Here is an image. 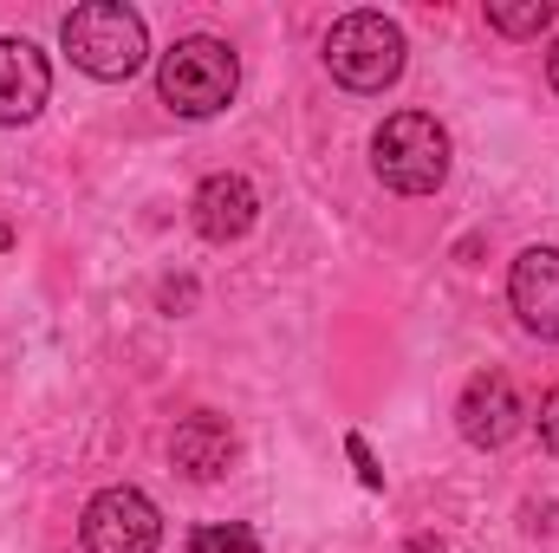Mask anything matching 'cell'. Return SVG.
<instances>
[{
    "instance_id": "6da1fadb",
    "label": "cell",
    "mask_w": 559,
    "mask_h": 553,
    "mask_svg": "<svg viewBox=\"0 0 559 553\" xmlns=\"http://www.w3.org/2000/svg\"><path fill=\"white\" fill-rule=\"evenodd\" d=\"M235 85H241V59L222 39H209V33L176 39L156 59V92H163V105L176 118H215V111H228Z\"/></svg>"
},
{
    "instance_id": "7a4b0ae2",
    "label": "cell",
    "mask_w": 559,
    "mask_h": 553,
    "mask_svg": "<svg viewBox=\"0 0 559 553\" xmlns=\"http://www.w3.org/2000/svg\"><path fill=\"white\" fill-rule=\"evenodd\" d=\"M59 39H66L72 66L92 72V79H131L143 59H150L143 13L124 7V0H85V7H72L66 26H59Z\"/></svg>"
},
{
    "instance_id": "3957f363",
    "label": "cell",
    "mask_w": 559,
    "mask_h": 553,
    "mask_svg": "<svg viewBox=\"0 0 559 553\" xmlns=\"http://www.w3.org/2000/svg\"><path fill=\"white\" fill-rule=\"evenodd\" d=\"M371 169L397 196H429L449 183V131L429 111H397L371 138Z\"/></svg>"
},
{
    "instance_id": "277c9868",
    "label": "cell",
    "mask_w": 559,
    "mask_h": 553,
    "mask_svg": "<svg viewBox=\"0 0 559 553\" xmlns=\"http://www.w3.org/2000/svg\"><path fill=\"white\" fill-rule=\"evenodd\" d=\"M404 52H411L404 46V26L384 20V13H345L325 33V72L345 92H384V85H397Z\"/></svg>"
},
{
    "instance_id": "5b68a950",
    "label": "cell",
    "mask_w": 559,
    "mask_h": 553,
    "mask_svg": "<svg viewBox=\"0 0 559 553\" xmlns=\"http://www.w3.org/2000/svg\"><path fill=\"white\" fill-rule=\"evenodd\" d=\"M79 541H85V553H156L163 515L143 489H105V495L85 502Z\"/></svg>"
},
{
    "instance_id": "8992f818",
    "label": "cell",
    "mask_w": 559,
    "mask_h": 553,
    "mask_svg": "<svg viewBox=\"0 0 559 553\" xmlns=\"http://www.w3.org/2000/svg\"><path fill=\"white\" fill-rule=\"evenodd\" d=\"M521 391H514V378L508 372H475L468 385H462V404H455V423H462V436L475 443V449H501L514 430H521Z\"/></svg>"
},
{
    "instance_id": "52a82bcc",
    "label": "cell",
    "mask_w": 559,
    "mask_h": 553,
    "mask_svg": "<svg viewBox=\"0 0 559 553\" xmlns=\"http://www.w3.org/2000/svg\"><path fill=\"white\" fill-rule=\"evenodd\" d=\"M235 456H241V436H235V423L215 411H195L176 423V436H169V462L189 475V482H222L228 469H235Z\"/></svg>"
},
{
    "instance_id": "ba28073f",
    "label": "cell",
    "mask_w": 559,
    "mask_h": 553,
    "mask_svg": "<svg viewBox=\"0 0 559 553\" xmlns=\"http://www.w3.org/2000/svg\"><path fill=\"white\" fill-rule=\"evenodd\" d=\"M508 306L534 339H559V248H527L508 274Z\"/></svg>"
},
{
    "instance_id": "9c48e42d",
    "label": "cell",
    "mask_w": 559,
    "mask_h": 553,
    "mask_svg": "<svg viewBox=\"0 0 559 553\" xmlns=\"http://www.w3.org/2000/svg\"><path fill=\"white\" fill-rule=\"evenodd\" d=\"M52 66L33 39H0V125H33L46 111Z\"/></svg>"
},
{
    "instance_id": "30bf717a",
    "label": "cell",
    "mask_w": 559,
    "mask_h": 553,
    "mask_svg": "<svg viewBox=\"0 0 559 553\" xmlns=\"http://www.w3.org/2000/svg\"><path fill=\"white\" fill-rule=\"evenodd\" d=\"M254 215H261V196H254L248 176H209L195 189V228H202V242H241L254 228Z\"/></svg>"
},
{
    "instance_id": "8fae6325",
    "label": "cell",
    "mask_w": 559,
    "mask_h": 553,
    "mask_svg": "<svg viewBox=\"0 0 559 553\" xmlns=\"http://www.w3.org/2000/svg\"><path fill=\"white\" fill-rule=\"evenodd\" d=\"M488 26L508 39H534L554 26V0H488Z\"/></svg>"
},
{
    "instance_id": "7c38bea8",
    "label": "cell",
    "mask_w": 559,
    "mask_h": 553,
    "mask_svg": "<svg viewBox=\"0 0 559 553\" xmlns=\"http://www.w3.org/2000/svg\"><path fill=\"white\" fill-rule=\"evenodd\" d=\"M189 553H261V534L241 528V521H228V528H195Z\"/></svg>"
},
{
    "instance_id": "4fadbf2b",
    "label": "cell",
    "mask_w": 559,
    "mask_h": 553,
    "mask_svg": "<svg viewBox=\"0 0 559 553\" xmlns=\"http://www.w3.org/2000/svg\"><path fill=\"white\" fill-rule=\"evenodd\" d=\"M345 449H352V462H358V482H365V489H384V469H378V462H371V443H365V436H358V430H352V436H345Z\"/></svg>"
},
{
    "instance_id": "5bb4252c",
    "label": "cell",
    "mask_w": 559,
    "mask_h": 553,
    "mask_svg": "<svg viewBox=\"0 0 559 553\" xmlns=\"http://www.w3.org/2000/svg\"><path fill=\"white\" fill-rule=\"evenodd\" d=\"M540 443H547V449L559 456V385L547 391V398H540Z\"/></svg>"
},
{
    "instance_id": "9a60e30c",
    "label": "cell",
    "mask_w": 559,
    "mask_h": 553,
    "mask_svg": "<svg viewBox=\"0 0 559 553\" xmlns=\"http://www.w3.org/2000/svg\"><path fill=\"white\" fill-rule=\"evenodd\" d=\"M547 79H554V92H559V39H554V52H547Z\"/></svg>"
},
{
    "instance_id": "2e32d148",
    "label": "cell",
    "mask_w": 559,
    "mask_h": 553,
    "mask_svg": "<svg viewBox=\"0 0 559 553\" xmlns=\"http://www.w3.org/2000/svg\"><path fill=\"white\" fill-rule=\"evenodd\" d=\"M7 248H13V228H7V222H0V255H7Z\"/></svg>"
}]
</instances>
